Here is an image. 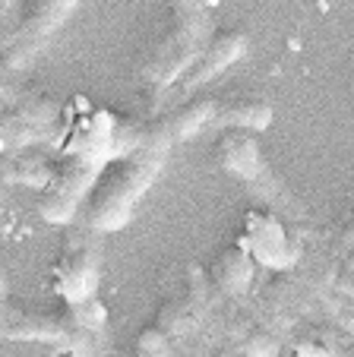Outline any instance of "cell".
<instances>
[{"mask_svg": "<svg viewBox=\"0 0 354 357\" xmlns=\"http://www.w3.org/2000/svg\"><path fill=\"white\" fill-rule=\"evenodd\" d=\"M171 133H168L165 123H155V127L142 130L140 142L130 146L127 152L114 158L111 165H105L98 177H95L92 190L86 196V218L89 228L95 231H117L130 222L136 202L142 199L149 187L155 183L161 165L168 158V149H171Z\"/></svg>", "mask_w": 354, "mask_h": 357, "instance_id": "cell-1", "label": "cell"}, {"mask_svg": "<svg viewBox=\"0 0 354 357\" xmlns=\"http://www.w3.org/2000/svg\"><path fill=\"white\" fill-rule=\"evenodd\" d=\"M219 123H228V127H244V130H266L269 121H272V105L256 95H241L234 101H219V114H215Z\"/></svg>", "mask_w": 354, "mask_h": 357, "instance_id": "cell-11", "label": "cell"}, {"mask_svg": "<svg viewBox=\"0 0 354 357\" xmlns=\"http://www.w3.org/2000/svg\"><path fill=\"white\" fill-rule=\"evenodd\" d=\"M0 335L7 338H32V342H54L61 348H86L89 329L73 317H29V313L10 310L7 303H0Z\"/></svg>", "mask_w": 354, "mask_h": 357, "instance_id": "cell-4", "label": "cell"}, {"mask_svg": "<svg viewBox=\"0 0 354 357\" xmlns=\"http://www.w3.org/2000/svg\"><path fill=\"white\" fill-rule=\"evenodd\" d=\"M219 162L225 171L244 177V181H260L263 171H266L260 146L244 127H237L234 133H225L219 139Z\"/></svg>", "mask_w": 354, "mask_h": 357, "instance_id": "cell-8", "label": "cell"}, {"mask_svg": "<svg viewBox=\"0 0 354 357\" xmlns=\"http://www.w3.org/2000/svg\"><path fill=\"white\" fill-rule=\"evenodd\" d=\"M98 162L101 158L82 155V152H67L57 168H51L45 181V190H41L38 199V212L41 218L54 225H64L76 215L80 202L89 196L95 177H98Z\"/></svg>", "mask_w": 354, "mask_h": 357, "instance_id": "cell-3", "label": "cell"}, {"mask_svg": "<svg viewBox=\"0 0 354 357\" xmlns=\"http://www.w3.org/2000/svg\"><path fill=\"white\" fill-rule=\"evenodd\" d=\"M348 272H351V275H354V257H351V263H348Z\"/></svg>", "mask_w": 354, "mask_h": 357, "instance_id": "cell-14", "label": "cell"}, {"mask_svg": "<svg viewBox=\"0 0 354 357\" xmlns=\"http://www.w3.org/2000/svg\"><path fill=\"white\" fill-rule=\"evenodd\" d=\"M247 243L244 247L253 253L260 263L266 266H288L294 259L291 247H288V237L281 231V225L275 218H260L250 215V228H247Z\"/></svg>", "mask_w": 354, "mask_h": 357, "instance_id": "cell-9", "label": "cell"}, {"mask_svg": "<svg viewBox=\"0 0 354 357\" xmlns=\"http://www.w3.org/2000/svg\"><path fill=\"white\" fill-rule=\"evenodd\" d=\"M244 47H247V35L244 32L215 35V38L200 51V57L174 79V86H171L174 95H193L196 89H202L209 79H215L225 67H231V63L244 54Z\"/></svg>", "mask_w": 354, "mask_h": 357, "instance_id": "cell-6", "label": "cell"}, {"mask_svg": "<svg viewBox=\"0 0 354 357\" xmlns=\"http://www.w3.org/2000/svg\"><path fill=\"white\" fill-rule=\"evenodd\" d=\"M171 344H174V338L168 335L158 323H155V326H149V329L140 335L136 348H140V354H168V351H171Z\"/></svg>", "mask_w": 354, "mask_h": 357, "instance_id": "cell-13", "label": "cell"}, {"mask_svg": "<svg viewBox=\"0 0 354 357\" xmlns=\"http://www.w3.org/2000/svg\"><path fill=\"white\" fill-rule=\"evenodd\" d=\"M54 282L67 303L89 301L98 284V253L92 247H70L54 269Z\"/></svg>", "mask_w": 354, "mask_h": 357, "instance_id": "cell-7", "label": "cell"}, {"mask_svg": "<svg viewBox=\"0 0 354 357\" xmlns=\"http://www.w3.org/2000/svg\"><path fill=\"white\" fill-rule=\"evenodd\" d=\"M76 7H80V0H38V3L22 16L20 29H16L13 41H10V51H7L10 67L26 63L47 41V35H51L54 29H61V22L67 20Z\"/></svg>", "mask_w": 354, "mask_h": 357, "instance_id": "cell-5", "label": "cell"}, {"mask_svg": "<svg viewBox=\"0 0 354 357\" xmlns=\"http://www.w3.org/2000/svg\"><path fill=\"white\" fill-rule=\"evenodd\" d=\"M215 114H219V98L202 95V98H190V101H184V105H177L168 117H161V123L168 127L171 139L177 142V139L193 136L196 130H202L209 121H215Z\"/></svg>", "mask_w": 354, "mask_h": 357, "instance_id": "cell-10", "label": "cell"}, {"mask_svg": "<svg viewBox=\"0 0 354 357\" xmlns=\"http://www.w3.org/2000/svg\"><path fill=\"white\" fill-rule=\"evenodd\" d=\"M250 272H253V259H250L247 247H231L219 257L212 266V282L221 294H241L250 284Z\"/></svg>", "mask_w": 354, "mask_h": 357, "instance_id": "cell-12", "label": "cell"}, {"mask_svg": "<svg viewBox=\"0 0 354 357\" xmlns=\"http://www.w3.org/2000/svg\"><path fill=\"white\" fill-rule=\"evenodd\" d=\"M206 32H209V13L202 7V0H174L171 29L161 38V45L149 54V61L142 63V79L149 86L171 89L174 79L206 47Z\"/></svg>", "mask_w": 354, "mask_h": 357, "instance_id": "cell-2", "label": "cell"}]
</instances>
